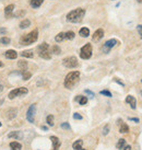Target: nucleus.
Wrapping results in <instances>:
<instances>
[{"instance_id":"nucleus-1","label":"nucleus","mask_w":142,"mask_h":150,"mask_svg":"<svg viewBox=\"0 0 142 150\" xmlns=\"http://www.w3.org/2000/svg\"><path fill=\"white\" fill-rule=\"evenodd\" d=\"M85 15V10L82 8H77L74 10L70 11L68 15H67V20L71 23H80V22L83 20Z\"/></svg>"},{"instance_id":"nucleus-2","label":"nucleus","mask_w":142,"mask_h":150,"mask_svg":"<svg viewBox=\"0 0 142 150\" xmlns=\"http://www.w3.org/2000/svg\"><path fill=\"white\" fill-rule=\"evenodd\" d=\"M79 79H80V71L76 70V71H70L64 78V86L67 89H72L73 87L78 83Z\"/></svg>"},{"instance_id":"nucleus-3","label":"nucleus","mask_w":142,"mask_h":150,"mask_svg":"<svg viewBox=\"0 0 142 150\" xmlns=\"http://www.w3.org/2000/svg\"><path fill=\"white\" fill-rule=\"evenodd\" d=\"M37 38H38V31L34 30V31L22 36L20 38V44L21 45H31V44L35 43Z\"/></svg>"},{"instance_id":"nucleus-4","label":"nucleus","mask_w":142,"mask_h":150,"mask_svg":"<svg viewBox=\"0 0 142 150\" xmlns=\"http://www.w3.org/2000/svg\"><path fill=\"white\" fill-rule=\"evenodd\" d=\"M37 50H38V56L43 59H46V60H49L51 58V53L49 50V45L47 43H42L38 47H37Z\"/></svg>"},{"instance_id":"nucleus-5","label":"nucleus","mask_w":142,"mask_h":150,"mask_svg":"<svg viewBox=\"0 0 142 150\" xmlns=\"http://www.w3.org/2000/svg\"><path fill=\"white\" fill-rule=\"evenodd\" d=\"M92 54H93V47L90 43H86L81 48V50H80V57L82 58V59H90V58L92 57Z\"/></svg>"},{"instance_id":"nucleus-6","label":"nucleus","mask_w":142,"mask_h":150,"mask_svg":"<svg viewBox=\"0 0 142 150\" xmlns=\"http://www.w3.org/2000/svg\"><path fill=\"white\" fill-rule=\"evenodd\" d=\"M62 65H64L66 68H69V69H73V68H77L79 66L78 59L74 56H69V57H66L62 59Z\"/></svg>"},{"instance_id":"nucleus-7","label":"nucleus","mask_w":142,"mask_h":150,"mask_svg":"<svg viewBox=\"0 0 142 150\" xmlns=\"http://www.w3.org/2000/svg\"><path fill=\"white\" fill-rule=\"evenodd\" d=\"M28 90L26 88H24V87H21V88H16V89H14L12 91H10L9 93V99L10 100H12L14 98H16V96H22V95H25V94H28Z\"/></svg>"},{"instance_id":"nucleus-8","label":"nucleus","mask_w":142,"mask_h":150,"mask_svg":"<svg viewBox=\"0 0 142 150\" xmlns=\"http://www.w3.org/2000/svg\"><path fill=\"white\" fill-rule=\"evenodd\" d=\"M118 44V41L116 40V38H110V40H108V41H106L105 42V44L103 45V52L105 53V54H107V53H109L110 50H112V48L113 47H115L116 45Z\"/></svg>"},{"instance_id":"nucleus-9","label":"nucleus","mask_w":142,"mask_h":150,"mask_svg":"<svg viewBox=\"0 0 142 150\" xmlns=\"http://www.w3.org/2000/svg\"><path fill=\"white\" fill-rule=\"evenodd\" d=\"M35 113H36V104H32L30 105L26 112V120L30 123H34L35 121Z\"/></svg>"},{"instance_id":"nucleus-10","label":"nucleus","mask_w":142,"mask_h":150,"mask_svg":"<svg viewBox=\"0 0 142 150\" xmlns=\"http://www.w3.org/2000/svg\"><path fill=\"white\" fill-rule=\"evenodd\" d=\"M103 37H104V30L97 29L95 32H94V34L92 35V40L94 42H99V41H101Z\"/></svg>"},{"instance_id":"nucleus-11","label":"nucleus","mask_w":142,"mask_h":150,"mask_svg":"<svg viewBox=\"0 0 142 150\" xmlns=\"http://www.w3.org/2000/svg\"><path fill=\"white\" fill-rule=\"evenodd\" d=\"M50 140H51V143H53V148L51 150H58L60 148V140H59V138L56 137V136H50Z\"/></svg>"},{"instance_id":"nucleus-12","label":"nucleus","mask_w":142,"mask_h":150,"mask_svg":"<svg viewBox=\"0 0 142 150\" xmlns=\"http://www.w3.org/2000/svg\"><path fill=\"white\" fill-rule=\"evenodd\" d=\"M126 103L129 104L132 110H135L137 108V100H135V96H132V95H127V98H126Z\"/></svg>"},{"instance_id":"nucleus-13","label":"nucleus","mask_w":142,"mask_h":150,"mask_svg":"<svg viewBox=\"0 0 142 150\" xmlns=\"http://www.w3.org/2000/svg\"><path fill=\"white\" fill-rule=\"evenodd\" d=\"M117 124L119 125V133H121V134H127L128 131H129L128 125L126 123H124L121 120H118V121H117Z\"/></svg>"},{"instance_id":"nucleus-14","label":"nucleus","mask_w":142,"mask_h":150,"mask_svg":"<svg viewBox=\"0 0 142 150\" xmlns=\"http://www.w3.org/2000/svg\"><path fill=\"white\" fill-rule=\"evenodd\" d=\"M14 5H8L7 7L5 8V15L7 18H11L13 17V11H14Z\"/></svg>"},{"instance_id":"nucleus-15","label":"nucleus","mask_w":142,"mask_h":150,"mask_svg":"<svg viewBox=\"0 0 142 150\" xmlns=\"http://www.w3.org/2000/svg\"><path fill=\"white\" fill-rule=\"evenodd\" d=\"M8 137H9V138H14V139H16V140H20V139H22V137H23V134H22V131H20V130H16V131H11V133H9Z\"/></svg>"},{"instance_id":"nucleus-16","label":"nucleus","mask_w":142,"mask_h":150,"mask_svg":"<svg viewBox=\"0 0 142 150\" xmlns=\"http://www.w3.org/2000/svg\"><path fill=\"white\" fill-rule=\"evenodd\" d=\"M5 56H6V58H8V59H15V58L18 57V53H16L14 50H9L6 52Z\"/></svg>"},{"instance_id":"nucleus-17","label":"nucleus","mask_w":142,"mask_h":150,"mask_svg":"<svg viewBox=\"0 0 142 150\" xmlns=\"http://www.w3.org/2000/svg\"><path fill=\"white\" fill-rule=\"evenodd\" d=\"M18 67H19V69L21 70V72L28 70V61H25V60H23V59L19 60V61H18Z\"/></svg>"},{"instance_id":"nucleus-18","label":"nucleus","mask_w":142,"mask_h":150,"mask_svg":"<svg viewBox=\"0 0 142 150\" xmlns=\"http://www.w3.org/2000/svg\"><path fill=\"white\" fill-rule=\"evenodd\" d=\"M82 143H83V141H82V139H78L77 141H74L73 145H72V148H73V150H86L82 147Z\"/></svg>"},{"instance_id":"nucleus-19","label":"nucleus","mask_w":142,"mask_h":150,"mask_svg":"<svg viewBox=\"0 0 142 150\" xmlns=\"http://www.w3.org/2000/svg\"><path fill=\"white\" fill-rule=\"evenodd\" d=\"M76 101L78 102L80 105H85L86 103H87V98L86 96H83V95H78L77 98H76Z\"/></svg>"},{"instance_id":"nucleus-20","label":"nucleus","mask_w":142,"mask_h":150,"mask_svg":"<svg viewBox=\"0 0 142 150\" xmlns=\"http://www.w3.org/2000/svg\"><path fill=\"white\" fill-rule=\"evenodd\" d=\"M43 2H44V0H31V7L34 8V9H37V8H39L41 6L43 5Z\"/></svg>"},{"instance_id":"nucleus-21","label":"nucleus","mask_w":142,"mask_h":150,"mask_svg":"<svg viewBox=\"0 0 142 150\" xmlns=\"http://www.w3.org/2000/svg\"><path fill=\"white\" fill-rule=\"evenodd\" d=\"M79 34L82 37H87V36L90 35V30L87 29V28H81L80 31H79Z\"/></svg>"},{"instance_id":"nucleus-22","label":"nucleus","mask_w":142,"mask_h":150,"mask_svg":"<svg viewBox=\"0 0 142 150\" xmlns=\"http://www.w3.org/2000/svg\"><path fill=\"white\" fill-rule=\"evenodd\" d=\"M16 113H18V111H16V108H10V110H8V112H7V116H8V118H14L15 116H16Z\"/></svg>"},{"instance_id":"nucleus-23","label":"nucleus","mask_w":142,"mask_h":150,"mask_svg":"<svg viewBox=\"0 0 142 150\" xmlns=\"http://www.w3.org/2000/svg\"><path fill=\"white\" fill-rule=\"evenodd\" d=\"M10 148L12 150H21L22 145L18 141H12V143H10Z\"/></svg>"},{"instance_id":"nucleus-24","label":"nucleus","mask_w":142,"mask_h":150,"mask_svg":"<svg viewBox=\"0 0 142 150\" xmlns=\"http://www.w3.org/2000/svg\"><path fill=\"white\" fill-rule=\"evenodd\" d=\"M50 53H53V54H55V55H60V54H61V48H60L58 45H54V46H51Z\"/></svg>"},{"instance_id":"nucleus-25","label":"nucleus","mask_w":142,"mask_h":150,"mask_svg":"<svg viewBox=\"0 0 142 150\" xmlns=\"http://www.w3.org/2000/svg\"><path fill=\"white\" fill-rule=\"evenodd\" d=\"M30 25H31V21H30L28 19H24V20H22L21 23H20V28H21V29H28Z\"/></svg>"},{"instance_id":"nucleus-26","label":"nucleus","mask_w":142,"mask_h":150,"mask_svg":"<svg viewBox=\"0 0 142 150\" xmlns=\"http://www.w3.org/2000/svg\"><path fill=\"white\" fill-rule=\"evenodd\" d=\"M74 37H76V34H74V32H72V31H68V32L64 33V38H66V40L71 41V40H73Z\"/></svg>"},{"instance_id":"nucleus-27","label":"nucleus","mask_w":142,"mask_h":150,"mask_svg":"<svg viewBox=\"0 0 142 150\" xmlns=\"http://www.w3.org/2000/svg\"><path fill=\"white\" fill-rule=\"evenodd\" d=\"M64 38V32H60V33H58L56 36H55V41H56L57 43H60V42H62Z\"/></svg>"},{"instance_id":"nucleus-28","label":"nucleus","mask_w":142,"mask_h":150,"mask_svg":"<svg viewBox=\"0 0 142 150\" xmlns=\"http://www.w3.org/2000/svg\"><path fill=\"white\" fill-rule=\"evenodd\" d=\"M126 146V139H124V138H121V139H119L118 140V143H117V145H116V148L117 149L121 150L124 147Z\"/></svg>"},{"instance_id":"nucleus-29","label":"nucleus","mask_w":142,"mask_h":150,"mask_svg":"<svg viewBox=\"0 0 142 150\" xmlns=\"http://www.w3.org/2000/svg\"><path fill=\"white\" fill-rule=\"evenodd\" d=\"M21 56L22 57H26V58H32L34 56V54H33L32 50H24V52H22L21 53Z\"/></svg>"},{"instance_id":"nucleus-30","label":"nucleus","mask_w":142,"mask_h":150,"mask_svg":"<svg viewBox=\"0 0 142 150\" xmlns=\"http://www.w3.org/2000/svg\"><path fill=\"white\" fill-rule=\"evenodd\" d=\"M22 78L24 79V80H28V79L32 77V73L30 71H28V70H25V71H22Z\"/></svg>"},{"instance_id":"nucleus-31","label":"nucleus","mask_w":142,"mask_h":150,"mask_svg":"<svg viewBox=\"0 0 142 150\" xmlns=\"http://www.w3.org/2000/svg\"><path fill=\"white\" fill-rule=\"evenodd\" d=\"M10 42H11V40L9 37H7V36H2L0 38V43L3 44V45H8V44H10Z\"/></svg>"},{"instance_id":"nucleus-32","label":"nucleus","mask_w":142,"mask_h":150,"mask_svg":"<svg viewBox=\"0 0 142 150\" xmlns=\"http://www.w3.org/2000/svg\"><path fill=\"white\" fill-rule=\"evenodd\" d=\"M46 122H47V124L49 125V126H54V115H48L47 117H46Z\"/></svg>"},{"instance_id":"nucleus-33","label":"nucleus","mask_w":142,"mask_h":150,"mask_svg":"<svg viewBox=\"0 0 142 150\" xmlns=\"http://www.w3.org/2000/svg\"><path fill=\"white\" fill-rule=\"evenodd\" d=\"M99 93H101L102 95H105V96H107V98H112V93L109 92L108 90H102Z\"/></svg>"},{"instance_id":"nucleus-34","label":"nucleus","mask_w":142,"mask_h":150,"mask_svg":"<svg viewBox=\"0 0 142 150\" xmlns=\"http://www.w3.org/2000/svg\"><path fill=\"white\" fill-rule=\"evenodd\" d=\"M60 126H61V128H62V129H67V130H70V129H71L70 125H69V123H67V122H66V123H62Z\"/></svg>"},{"instance_id":"nucleus-35","label":"nucleus","mask_w":142,"mask_h":150,"mask_svg":"<svg viewBox=\"0 0 142 150\" xmlns=\"http://www.w3.org/2000/svg\"><path fill=\"white\" fill-rule=\"evenodd\" d=\"M25 15V11H18L16 13H13V17H15V18H21L22 15Z\"/></svg>"},{"instance_id":"nucleus-36","label":"nucleus","mask_w":142,"mask_h":150,"mask_svg":"<svg viewBox=\"0 0 142 150\" xmlns=\"http://www.w3.org/2000/svg\"><path fill=\"white\" fill-rule=\"evenodd\" d=\"M109 133V125H105V127L103 128V135H107Z\"/></svg>"},{"instance_id":"nucleus-37","label":"nucleus","mask_w":142,"mask_h":150,"mask_svg":"<svg viewBox=\"0 0 142 150\" xmlns=\"http://www.w3.org/2000/svg\"><path fill=\"white\" fill-rule=\"evenodd\" d=\"M73 118H74V120H82L83 117H82V115L79 114V113H74V114H73Z\"/></svg>"},{"instance_id":"nucleus-38","label":"nucleus","mask_w":142,"mask_h":150,"mask_svg":"<svg viewBox=\"0 0 142 150\" xmlns=\"http://www.w3.org/2000/svg\"><path fill=\"white\" fill-rule=\"evenodd\" d=\"M137 30H138V33H139V35H140V37L142 38V24H140V25H138V26H137Z\"/></svg>"},{"instance_id":"nucleus-39","label":"nucleus","mask_w":142,"mask_h":150,"mask_svg":"<svg viewBox=\"0 0 142 150\" xmlns=\"http://www.w3.org/2000/svg\"><path fill=\"white\" fill-rule=\"evenodd\" d=\"M114 81H115V82H117L118 85H120L121 87H125V83H124L122 81H120V80H119L118 78H114Z\"/></svg>"},{"instance_id":"nucleus-40","label":"nucleus","mask_w":142,"mask_h":150,"mask_svg":"<svg viewBox=\"0 0 142 150\" xmlns=\"http://www.w3.org/2000/svg\"><path fill=\"white\" fill-rule=\"evenodd\" d=\"M84 92L86 93V94H89V95H90L91 98H94V96H95V94H94V92H92L91 90H85Z\"/></svg>"},{"instance_id":"nucleus-41","label":"nucleus","mask_w":142,"mask_h":150,"mask_svg":"<svg viewBox=\"0 0 142 150\" xmlns=\"http://www.w3.org/2000/svg\"><path fill=\"white\" fill-rule=\"evenodd\" d=\"M7 33V29H5V28H0V34L1 35H5Z\"/></svg>"},{"instance_id":"nucleus-42","label":"nucleus","mask_w":142,"mask_h":150,"mask_svg":"<svg viewBox=\"0 0 142 150\" xmlns=\"http://www.w3.org/2000/svg\"><path fill=\"white\" fill-rule=\"evenodd\" d=\"M129 121L135 122V123H139V122H140V120H139V118H137V117H129Z\"/></svg>"},{"instance_id":"nucleus-43","label":"nucleus","mask_w":142,"mask_h":150,"mask_svg":"<svg viewBox=\"0 0 142 150\" xmlns=\"http://www.w3.org/2000/svg\"><path fill=\"white\" fill-rule=\"evenodd\" d=\"M122 150H131V146H125Z\"/></svg>"},{"instance_id":"nucleus-44","label":"nucleus","mask_w":142,"mask_h":150,"mask_svg":"<svg viewBox=\"0 0 142 150\" xmlns=\"http://www.w3.org/2000/svg\"><path fill=\"white\" fill-rule=\"evenodd\" d=\"M42 128H43V130H47V127H46V126H43Z\"/></svg>"},{"instance_id":"nucleus-45","label":"nucleus","mask_w":142,"mask_h":150,"mask_svg":"<svg viewBox=\"0 0 142 150\" xmlns=\"http://www.w3.org/2000/svg\"><path fill=\"white\" fill-rule=\"evenodd\" d=\"M137 1H138L139 3H142V0H137Z\"/></svg>"},{"instance_id":"nucleus-46","label":"nucleus","mask_w":142,"mask_h":150,"mask_svg":"<svg viewBox=\"0 0 142 150\" xmlns=\"http://www.w3.org/2000/svg\"><path fill=\"white\" fill-rule=\"evenodd\" d=\"M1 67H2V63H1V61H0V68H1Z\"/></svg>"},{"instance_id":"nucleus-47","label":"nucleus","mask_w":142,"mask_h":150,"mask_svg":"<svg viewBox=\"0 0 142 150\" xmlns=\"http://www.w3.org/2000/svg\"><path fill=\"white\" fill-rule=\"evenodd\" d=\"M1 89H2V86H1V85H0V91H1Z\"/></svg>"},{"instance_id":"nucleus-48","label":"nucleus","mask_w":142,"mask_h":150,"mask_svg":"<svg viewBox=\"0 0 142 150\" xmlns=\"http://www.w3.org/2000/svg\"><path fill=\"white\" fill-rule=\"evenodd\" d=\"M0 127H1V123H0Z\"/></svg>"},{"instance_id":"nucleus-49","label":"nucleus","mask_w":142,"mask_h":150,"mask_svg":"<svg viewBox=\"0 0 142 150\" xmlns=\"http://www.w3.org/2000/svg\"><path fill=\"white\" fill-rule=\"evenodd\" d=\"M141 95H142V91H141Z\"/></svg>"},{"instance_id":"nucleus-50","label":"nucleus","mask_w":142,"mask_h":150,"mask_svg":"<svg viewBox=\"0 0 142 150\" xmlns=\"http://www.w3.org/2000/svg\"><path fill=\"white\" fill-rule=\"evenodd\" d=\"M141 83H142V80H141Z\"/></svg>"}]
</instances>
